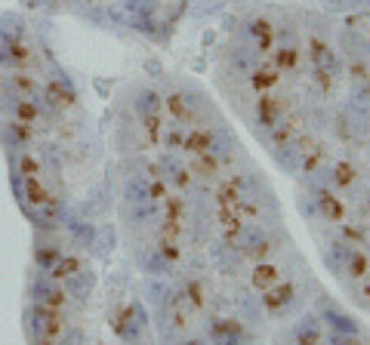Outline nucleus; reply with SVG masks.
Instances as JSON below:
<instances>
[{
	"instance_id": "obj_1",
	"label": "nucleus",
	"mask_w": 370,
	"mask_h": 345,
	"mask_svg": "<svg viewBox=\"0 0 370 345\" xmlns=\"http://www.w3.org/2000/svg\"><path fill=\"white\" fill-rule=\"evenodd\" d=\"M65 330V318L62 309H50V305H31L25 311V333L31 345H53L59 339V333Z\"/></svg>"
},
{
	"instance_id": "obj_2",
	"label": "nucleus",
	"mask_w": 370,
	"mask_h": 345,
	"mask_svg": "<svg viewBox=\"0 0 370 345\" xmlns=\"http://www.w3.org/2000/svg\"><path fill=\"white\" fill-rule=\"evenodd\" d=\"M228 247L238 250V253L250 256V259H266L272 253V238L266 234L262 225H253V222H244L241 229L228 238Z\"/></svg>"
},
{
	"instance_id": "obj_3",
	"label": "nucleus",
	"mask_w": 370,
	"mask_h": 345,
	"mask_svg": "<svg viewBox=\"0 0 370 345\" xmlns=\"http://www.w3.org/2000/svg\"><path fill=\"white\" fill-rule=\"evenodd\" d=\"M133 111L142 121V127L149 130L151 139H158L160 133V114H164V96L158 90H139L133 99Z\"/></svg>"
},
{
	"instance_id": "obj_4",
	"label": "nucleus",
	"mask_w": 370,
	"mask_h": 345,
	"mask_svg": "<svg viewBox=\"0 0 370 345\" xmlns=\"http://www.w3.org/2000/svg\"><path fill=\"white\" fill-rule=\"evenodd\" d=\"M308 62H312V72L321 83H334L339 74H343V65H339V56L330 50L324 41H312L308 43Z\"/></svg>"
},
{
	"instance_id": "obj_5",
	"label": "nucleus",
	"mask_w": 370,
	"mask_h": 345,
	"mask_svg": "<svg viewBox=\"0 0 370 345\" xmlns=\"http://www.w3.org/2000/svg\"><path fill=\"white\" fill-rule=\"evenodd\" d=\"M284 117H287V105H284L278 96H272V93H262L259 102H256V127L268 136L272 130L281 127Z\"/></svg>"
},
{
	"instance_id": "obj_6",
	"label": "nucleus",
	"mask_w": 370,
	"mask_h": 345,
	"mask_svg": "<svg viewBox=\"0 0 370 345\" xmlns=\"http://www.w3.org/2000/svg\"><path fill=\"white\" fill-rule=\"evenodd\" d=\"M145 311H142V305L133 302V305H127L123 309V315L118 318V324H114V330H118V336L127 345H136L139 339H142V333H145Z\"/></svg>"
},
{
	"instance_id": "obj_7",
	"label": "nucleus",
	"mask_w": 370,
	"mask_h": 345,
	"mask_svg": "<svg viewBox=\"0 0 370 345\" xmlns=\"http://www.w3.org/2000/svg\"><path fill=\"white\" fill-rule=\"evenodd\" d=\"M272 53H275V68H278V72H293V68H296V62H299L296 34H293L290 28H281V31L275 34Z\"/></svg>"
},
{
	"instance_id": "obj_8",
	"label": "nucleus",
	"mask_w": 370,
	"mask_h": 345,
	"mask_svg": "<svg viewBox=\"0 0 370 345\" xmlns=\"http://www.w3.org/2000/svg\"><path fill=\"white\" fill-rule=\"evenodd\" d=\"M312 213L321 216V219H327V222H343L345 207H343V201L334 194V188L315 185L312 188Z\"/></svg>"
},
{
	"instance_id": "obj_9",
	"label": "nucleus",
	"mask_w": 370,
	"mask_h": 345,
	"mask_svg": "<svg viewBox=\"0 0 370 345\" xmlns=\"http://www.w3.org/2000/svg\"><path fill=\"white\" fill-rule=\"evenodd\" d=\"M299 302V296H296V287L287 284V280H278L275 287H268V290H262V305H266L272 315H287V311L293 309V305Z\"/></svg>"
},
{
	"instance_id": "obj_10",
	"label": "nucleus",
	"mask_w": 370,
	"mask_h": 345,
	"mask_svg": "<svg viewBox=\"0 0 370 345\" xmlns=\"http://www.w3.org/2000/svg\"><path fill=\"white\" fill-rule=\"evenodd\" d=\"M207 336H210L213 345H244L247 336H244V327L238 320H228V318H210L207 320Z\"/></svg>"
},
{
	"instance_id": "obj_11",
	"label": "nucleus",
	"mask_w": 370,
	"mask_h": 345,
	"mask_svg": "<svg viewBox=\"0 0 370 345\" xmlns=\"http://www.w3.org/2000/svg\"><path fill=\"white\" fill-rule=\"evenodd\" d=\"M31 299L37 305L62 309V305H65V287H62L56 278H50V274H41V278L34 280V287H31Z\"/></svg>"
},
{
	"instance_id": "obj_12",
	"label": "nucleus",
	"mask_w": 370,
	"mask_h": 345,
	"mask_svg": "<svg viewBox=\"0 0 370 345\" xmlns=\"http://www.w3.org/2000/svg\"><path fill=\"white\" fill-rule=\"evenodd\" d=\"M244 37H247V46L256 50L259 56H262V53H272V46H275V28L268 25L266 19H250V22H247Z\"/></svg>"
},
{
	"instance_id": "obj_13",
	"label": "nucleus",
	"mask_w": 370,
	"mask_h": 345,
	"mask_svg": "<svg viewBox=\"0 0 370 345\" xmlns=\"http://www.w3.org/2000/svg\"><path fill=\"white\" fill-rule=\"evenodd\" d=\"M62 287H65V296H74V299H87V296L92 293V287H96V274L81 265V269H77L71 278L62 280Z\"/></svg>"
},
{
	"instance_id": "obj_14",
	"label": "nucleus",
	"mask_w": 370,
	"mask_h": 345,
	"mask_svg": "<svg viewBox=\"0 0 370 345\" xmlns=\"http://www.w3.org/2000/svg\"><path fill=\"white\" fill-rule=\"evenodd\" d=\"M321 318L327 320V327H330L334 333H358V324H355V318L345 315V311H339L336 305H330V302H324Z\"/></svg>"
},
{
	"instance_id": "obj_15",
	"label": "nucleus",
	"mask_w": 370,
	"mask_h": 345,
	"mask_svg": "<svg viewBox=\"0 0 370 345\" xmlns=\"http://www.w3.org/2000/svg\"><path fill=\"white\" fill-rule=\"evenodd\" d=\"M228 62L238 68V72H244L247 77H250V74L262 65V62H259V53H256V50H250V46H231Z\"/></svg>"
},
{
	"instance_id": "obj_16",
	"label": "nucleus",
	"mask_w": 370,
	"mask_h": 345,
	"mask_svg": "<svg viewBox=\"0 0 370 345\" xmlns=\"http://www.w3.org/2000/svg\"><path fill=\"white\" fill-rule=\"evenodd\" d=\"M167 108L173 111L176 123H191V121H195V102L185 96V93H170V96H167Z\"/></svg>"
},
{
	"instance_id": "obj_17",
	"label": "nucleus",
	"mask_w": 370,
	"mask_h": 345,
	"mask_svg": "<svg viewBox=\"0 0 370 345\" xmlns=\"http://www.w3.org/2000/svg\"><path fill=\"white\" fill-rule=\"evenodd\" d=\"M352 253H355V244L336 241V244H330V250H327V265L336 274H345V269H349V262H352Z\"/></svg>"
},
{
	"instance_id": "obj_18",
	"label": "nucleus",
	"mask_w": 370,
	"mask_h": 345,
	"mask_svg": "<svg viewBox=\"0 0 370 345\" xmlns=\"http://www.w3.org/2000/svg\"><path fill=\"white\" fill-rule=\"evenodd\" d=\"M296 345H321V318L306 315L296 324Z\"/></svg>"
},
{
	"instance_id": "obj_19",
	"label": "nucleus",
	"mask_w": 370,
	"mask_h": 345,
	"mask_svg": "<svg viewBox=\"0 0 370 345\" xmlns=\"http://www.w3.org/2000/svg\"><path fill=\"white\" fill-rule=\"evenodd\" d=\"M22 34H25V22H22V15H13V13L0 15V41L19 43Z\"/></svg>"
},
{
	"instance_id": "obj_20",
	"label": "nucleus",
	"mask_w": 370,
	"mask_h": 345,
	"mask_svg": "<svg viewBox=\"0 0 370 345\" xmlns=\"http://www.w3.org/2000/svg\"><path fill=\"white\" fill-rule=\"evenodd\" d=\"M65 253H62V247H56V244H37V250H34V262L43 274H50L53 269H56V262Z\"/></svg>"
},
{
	"instance_id": "obj_21",
	"label": "nucleus",
	"mask_w": 370,
	"mask_h": 345,
	"mask_svg": "<svg viewBox=\"0 0 370 345\" xmlns=\"http://www.w3.org/2000/svg\"><path fill=\"white\" fill-rule=\"evenodd\" d=\"M160 170H167V179L173 185H179V188L189 185V170H185V163L176 158V154H164V158H160Z\"/></svg>"
},
{
	"instance_id": "obj_22",
	"label": "nucleus",
	"mask_w": 370,
	"mask_h": 345,
	"mask_svg": "<svg viewBox=\"0 0 370 345\" xmlns=\"http://www.w3.org/2000/svg\"><path fill=\"white\" fill-rule=\"evenodd\" d=\"M278 77H281V72H278L275 65H259L256 72L250 74V83H253V90L256 93H268L278 83Z\"/></svg>"
},
{
	"instance_id": "obj_23",
	"label": "nucleus",
	"mask_w": 370,
	"mask_h": 345,
	"mask_svg": "<svg viewBox=\"0 0 370 345\" xmlns=\"http://www.w3.org/2000/svg\"><path fill=\"white\" fill-rule=\"evenodd\" d=\"M253 287L256 290H268V287H275L278 280H281V271L275 269V265H268V262H259L256 269H253Z\"/></svg>"
},
{
	"instance_id": "obj_24",
	"label": "nucleus",
	"mask_w": 370,
	"mask_h": 345,
	"mask_svg": "<svg viewBox=\"0 0 370 345\" xmlns=\"http://www.w3.org/2000/svg\"><path fill=\"white\" fill-rule=\"evenodd\" d=\"M367 271H370V262H367V256L361 253L358 247H355V253H352V262H349V269H345V274H349V278H364Z\"/></svg>"
},
{
	"instance_id": "obj_25",
	"label": "nucleus",
	"mask_w": 370,
	"mask_h": 345,
	"mask_svg": "<svg viewBox=\"0 0 370 345\" xmlns=\"http://www.w3.org/2000/svg\"><path fill=\"white\" fill-rule=\"evenodd\" d=\"M53 345H87V336H83V330H77V327H68V330L59 333V339Z\"/></svg>"
},
{
	"instance_id": "obj_26",
	"label": "nucleus",
	"mask_w": 370,
	"mask_h": 345,
	"mask_svg": "<svg viewBox=\"0 0 370 345\" xmlns=\"http://www.w3.org/2000/svg\"><path fill=\"white\" fill-rule=\"evenodd\" d=\"M327 345H361V342L355 339V333H334V330H330Z\"/></svg>"
},
{
	"instance_id": "obj_27",
	"label": "nucleus",
	"mask_w": 370,
	"mask_h": 345,
	"mask_svg": "<svg viewBox=\"0 0 370 345\" xmlns=\"http://www.w3.org/2000/svg\"><path fill=\"white\" fill-rule=\"evenodd\" d=\"M25 4H28V6H34V10H37V6H50L53 0H25Z\"/></svg>"
},
{
	"instance_id": "obj_28",
	"label": "nucleus",
	"mask_w": 370,
	"mask_h": 345,
	"mask_svg": "<svg viewBox=\"0 0 370 345\" xmlns=\"http://www.w3.org/2000/svg\"><path fill=\"white\" fill-rule=\"evenodd\" d=\"M176 345H207L204 339H189V342H176Z\"/></svg>"
},
{
	"instance_id": "obj_29",
	"label": "nucleus",
	"mask_w": 370,
	"mask_h": 345,
	"mask_svg": "<svg viewBox=\"0 0 370 345\" xmlns=\"http://www.w3.org/2000/svg\"><path fill=\"white\" fill-rule=\"evenodd\" d=\"M364 296H367V299H370V284H367V287H364Z\"/></svg>"
}]
</instances>
